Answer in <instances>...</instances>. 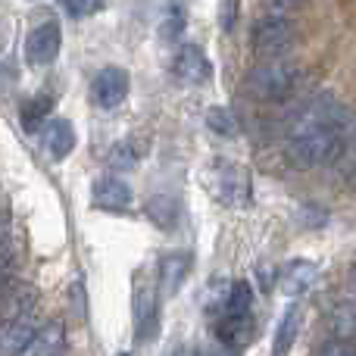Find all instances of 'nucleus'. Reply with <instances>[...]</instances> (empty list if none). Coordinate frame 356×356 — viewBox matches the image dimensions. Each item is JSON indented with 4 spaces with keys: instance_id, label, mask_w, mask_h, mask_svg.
<instances>
[{
    "instance_id": "obj_1",
    "label": "nucleus",
    "mask_w": 356,
    "mask_h": 356,
    "mask_svg": "<svg viewBox=\"0 0 356 356\" xmlns=\"http://www.w3.org/2000/svg\"><path fill=\"white\" fill-rule=\"evenodd\" d=\"M353 131V116L347 106H341L334 97H316L303 113L294 119L288 135V156L297 166H322L341 156L347 138Z\"/></svg>"
},
{
    "instance_id": "obj_2",
    "label": "nucleus",
    "mask_w": 356,
    "mask_h": 356,
    "mask_svg": "<svg viewBox=\"0 0 356 356\" xmlns=\"http://www.w3.org/2000/svg\"><path fill=\"white\" fill-rule=\"evenodd\" d=\"M297 79H300V72H297L294 63L275 56V60H263L247 75V91L257 100H284L294 91Z\"/></svg>"
},
{
    "instance_id": "obj_3",
    "label": "nucleus",
    "mask_w": 356,
    "mask_h": 356,
    "mask_svg": "<svg viewBox=\"0 0 356 356\" xmlns=\"http://www.w3.org/2000/svg\"><path fill=\"white\" fill-rule=\"evenodd\" d=\"M294 38H297L294 22H291L288 16L269 13V16H266L263 22H257V29H253V50H257V56H263V60H275L284 50H291Z\"/></svg>"
},
{
    "instance_id": "obj_4",
    "label": "nucleus",
    "mask_w": 356,
    "mask_h": 356,
    "mask_svg": "<svg viewBox=\"0 0 356 356\" xmlns=\"http://www.w3.org/2000/svg\"><path fill=\"white\" fill-rule=\"evenodd\" d=\"M129 88H131V81H129V72H125V69L106 66L94 75L91 100H94V106H100V110H116V106L129 97Z\"/></svg>"
},
{
    "instance_id": "obj_5",
    "label": "nucleus",
    "mask_w": 356,
    "mask_h": 356,
    "mask_svg": "<svg viewBox=\"0 0 356 356\" xmlns=\"http://www.w3.org/2000/svg\"><path fill=\"white\" fill-rule=\"evenodd\" d=\"M60 44H63V31L56 22H41L29 31L25 38V60L31 66H50L60 54Z\"/></svg>"
},
{
    "instance_id": "obj_6",
    "label": "nucleus",
    "mask_w": 356,
    "mask_h": 356,
    "mask_svg": "<svg viewBox=\"0 0 356 356\" xmlns=\"http://www.w3.org/2000/svg\"><path fill=\"white\" fill-rule=\"evenodd\" d=\"M38 325L29 313H16L0 325V356H22L29 341L35 338Z\"/></svg>"
},
{
    "instance_id": "obj_7",
    "label": "nucleus",
    "mask_w": 356,
    "mask_h": 356,
    "mask_svg": "<svg viewBox=\"0 0 356 356\" xmlns=\"http://www.w3.org/2000/svg\"><path fill=\"white\" fill-rule=\"evenodd\" d=\"M156 325H160V316H156V297L154 288L147 282L138 284L135 291V338L138 341H154L156 338Z\"/></svg>"
},
{
    "instance_id": "obj_8",
    "label": "nucleus",
    "mask_w": 356,
    "mask_h": 356,
    "mask_svg": "<svg viewBox=\"0 0 356 356\" xmlns=\"http://www.w3.org/2000/svg\"><path fill=\"white\" fill-rule=\"evenodd\" d=\"M172 69L184 85H203V81L209 79V72H213L207 54H203L197 44H184V47L178 50L175 60H172Z\"/></svg>"
},
{
    "instance_id": "obj_9",
    "label": "nucleus",
    "mask_w": 356,
    "mask_h": 356,
    "mask_svg": "<svg viewBox=\"0 0 356 356\" xmlns=\"http://www.w3.org/2000/svg\"><path fill=\"white\" fill-rule=\"evenodd\" d=\"M316 278H319V266L316 263H309V259H291V263L282 269L278 284H282V291L288 297H300L313 288Z\"/></svg>"
},
{
    "instance_id": "obj_10",
    "label": "nucleus",
    "mask_w": 356,
    "mask_h": 356,
    "mask_svg": "<svg viewBox=\"0 0 356 356\" xmlns=\"http://www.w3.org/2000/svg\"><path fill=\"white\" fill-rule=\"evenodd\" d=\"M94 207L100 209H129L131 207V188L116 175H104L94 184Z\"/></svg>"
},
{
    "instance_id": "obj_11",
    "label": "nucleus",
    "mask_w": 356,
    "mask_h": 356,
    "mask_svg": "<svg viewBox=\"0 0 356 356\" xmlns=\"http://www.w3.org/2000/svg\"><path fill=\"white\" fill-rule=\"evenodd\" d=\"M191 272V253L184 250H175V253H166L160 259V288L166 297H175L181 291L184 278Z\"/></svg>"
},
{
    "instance_id": "obj_12",
    "label": "nucleus",
    "mask_w": 356,
    "mask_h": 356,
    "mask_svg": "<svg viewBox=\"0 0 356 356\" xmlns=\"http://www.w3.org/2000/svg\"><path fill=\"white\" fill-rule=\"evenodd\" d=\"M253 322L250 316H234V313H222L219 322H216V338H219L222 347H232V350H241V347L250 341Z\"/></svg>"
},
{
    "instance_id": "obj_13",
    "label": "nucleus",
    "mask_w": 356,
    "mask_h": 356,
    "mask_svg": "<svg viewBox=\"0 0 356 356\" xmlns=\"http://www.w3.org/2000/svg\"><path fill=\"white\" fill-rule=\"evenodd\" d=\"M66 347V328L63 322H47L35 332V338L29 341V347L22 350V356H60Z\"/></svg>"
},
{
    "instance_id": "obj_14",
    "label": "nucleus",
    "mask_w": 356,
    "mask_h": 356,
    "mask_svg": "<svg viewBox=\"0 0 356 356\" xmlns=\"http://www.w3.org/2000/svg\"><path fill=\"white\" fill-rule=\"evenodd\" d=\"M44 147H47V154L54 156V160H66V156L75 150L72 122H66V119H54V122L44 129Z\"/></svg>"
},
{
    "instance_id": "obj_15",
    "label": "nucleus",
    "mask_w": 356,
    "mask_h": 356,
    "mask_svg": "<svg viewBox=\"0 0 356 356\" xmlns=\"http://www.w3.org/2000/svg\"><path fill=\"white\" fill-rule=\"evenodd\" d=\"M297 332H300V309L297 307H288L275 328V341H272V353L275 356H288L291 347L297 341Z\"/></svg>"
},
{
    "instance_id": "obj_16",
    "label": "nucleus",
    "mask_w": 356,
    "mask_h": 356,
    "mask_svg": "<svg viewBox=\"0 0 356 356\" xmlns=\"http://www.w3.org/2000/svg\"><path fill=\"white\" fill-rule=\"evenodd\" d=\"M141 150H144V147H138L135 138H125V141H119L116 147L110 150L106 163H110L113 172H129V169L138 166V160H141Z\"/></svg>"
},
{
    "instance_id": "obj_17",
    "label": "nucleus",
    "mask_w": 356,
    "mask_h": 356,
    "mask_svg": "<svg viewBox=\"0 0 356 356\" xmlns=\"http://www.w3.org/2000/svg\"><path fill=\"white\" fill-rule=\"evenodd\" d=\"M250 307H253V291L247 282H234L228 288V297H225V307L222 313H234V316H250Z\"/></svg>"
},
{
    "instance_id": "obj_18",
    "label": "nucleus",
    "mask_w": 356,
    "mask_h": 356,
    "mask_svg": "<svg viewBox=\"0 0 356 356\" xmlns=\"http://www.w3.org/2000/svg\"><path fill=\"white\" fill-rule=\"evenodd\" d=\"M184 31V10L181 0H169V6H163V22H160V35L166 41H172Z\"/></svg>"
},
{
    "instance_id": "obj_19",
    "label": "nucleus",
    "mask_w": 356,
    "mask_h": 356,
    "mask_svg": "<svg viewBox=\"0 0 356 356\" xmlns=\"http://www.w3.org/2000/svg\"><path fill=\"white\" fill-rule=\"evenodd\" d=\"M147 216L160 228H172L175 219H178V203L169 200V197H154V200L147 203Z\"/></svg>"
},
{
    "instance_id": "obj_20",
    "label": "nucleus",
    "mask_w": 356,
    "mask_h": 356,
    "mask_svg": "<svg viewBox=\"0 0 356 356\" xmlns=\"http://www.w3.org/2000/svg\"><path fill=\"white\" fill-rule=\"evenodd\" d=\"M228 191H234V203L247 197V175L241 169H225V178H219V194L228 200Z\"/></svg>"
},
{
    "instance_id": "obj_21",
    "label": "nucleus",
    "mask_w": 356,
    "mask_h": 356,
    "mask_svg": "<svg viewBox=\"0 0 356 356\" xmlns=\"http://www.w3.org/2000/svg\"><path fill=\"white\" fill-rule=\"evenodd\" d=\"M207 125L216 131V135H222V138H232L234 135V119H232V113L228 110H222V106H213V110L207 113Z\"/></svg>"
},
{
    "instance_id": "obj_22",
    "label": "nucleus",
    "mask_w": 356,
    "mask_h": 356,
    "mask_svg": "<svg viewBox=\"0 0 356 356\" xmlns=\"http://www.w3.org/2000/svg\"><path fill=\"white\" fill-rule=\"evenodd\" d=\"M334 334L356 341V307H341L334 313Z\"/></svg>"
},
{
    "instance_id": "obj_23",
    "label": "nucleus",
    "mask_w": 356,
    "mask_h": 356,
    "mask_svg": "<svg viewBox=\"0 0 356 356\" xmlns=\"http://www.w3.org/2000/svg\"><path fill=\"white\" fill-rule=\"evenodd\" d=\"M50 97H35L31 104H25V110H22V122H25V129H38V122H41L44 116L50 113Z\"/></svg>"
},
{
    "instance_id": "obj_24",
    "label": "nucleus",
    "mask_w": 356,
    "mask_h": 356,
    "mask_svg": "<svg viewBox=\"0 0 356 356\" xmlns=\"http://www.w3.org/2000/svg\"><path fill=\"white\" fill-rule=\"evenodd\" d=\"M66 3V13L72 19H85V16H94V13L104 10L106 0H63Z\"/></svg>"
},
{
    "instance_id": "obj_25",
    "label": "nucleus",
    "mask_w": 356,
    "mask_h": 356,
    "mask_svg": "<svg viewBox=\"0 0 356 356\" xmlns=\"http://www.w3.org/2000/svg\"><path fill=\"white\" fill-rule=\"evenodd\" d=\"M319 356H356V341L334 338V341H328V344H322Z\"/></svg>"
},
{
    "instance_id": "obj_26",
    "label": "nucleus",
    "mask_w": 356,
    "mask_h": 356,
    "mask_svg": "<svg viewBox=\"0 0 356 356\" xmlns=\"http://www.w3.org/2000/svg\"><path fill=\"white\" fill-rule=\"evenodd\" d=\"M303 0H266V6H269V13H275V16H284V13L297 10Z\"/></svg>"
},
{
    "instance_id": "obj_27",
    "label": "nucleus",
    "mask_w": 356,
    "mask_h": 356,
    "mask_svg": "<svg viewBox=\"0 0 356 356\" xmlns=\"http://www.w3.org/2000/svg\"><path fill=\"white\" fill-rule=\"evenodd\" d=\"M222 25H225V29H232L234 25V0H225V16H222Z\"/></svg>"
},
{
    "instance_id": "obj_28",
    "label": "nucleus",
    "mask_w": 356,
    "mask_h": 356,
    "mask_svg": "<svg viewBox=\"0 0 356 356\" xmlns=\"http://www.w3.org/2000/svg\"><path fill=\"white\" fill-rule=\"evenodd\" d=\"M119 356H129V353H119Z\"/></svg>"
}]
</instances>
